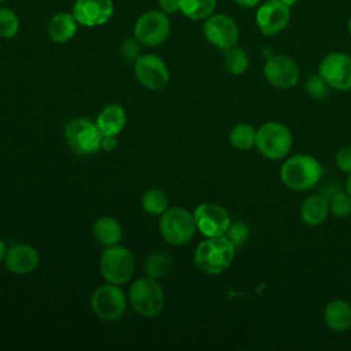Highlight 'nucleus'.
Wrapping results in <instances>:
<instances>
[{
    "label": "nucleus",
    "instance_id": "1",
    "mask_svg": "<svg viewBox=\"0 0 351 351\" xmlns=\"http://www.w3.org/2000/svg\"><path fill=\"white\" fill-rule=\"evenodd\" d=\"M236 247L226 236L207 237L195 251V263L206 274L225 271L234 259Z\"/></svg>",
    "mask_w": 351,
    "mask_h": 351
},
{
    "label": "nucleus",
    "instance_id": "2",
    "mask_svg": "<svg viewBox=\"0 0 351 351\" xmlns=\"http://www.w3.org/2000/svg\"><path fill=\"white\" fill-rule=\"evenodd\" d=\"M322 176L321 163L310 156L298 154L288 158L280 170L281 181L293 191H307L313 188Z\"/></svg>",
    "mask_w": 351,
    "mask_h": 351
},
{
    "label": "nucleus",
    "instance_id": "3",
    "mask_svg": "<svg viewBox=\"0 0 351 351\" xmlns=\"http://www.w3.org/2000/svg\"><path fill=\"white\" fill-rule=\"evenodd\" d=\"M129 302L138 315L154 318L163 310L165 293L158 280L147 276L136 280L130 285Z\"/></svg>",
    "mask_w": 351,
    "mask_h": 351
},
{
    "label": "nucleus",
    "instance_id": "4",
    "mask_svg": "<svg viewBox=\"0 0 351 351\" xmlns=\"http://www.w3.org/2000/svg\"><path fill=\"white\" fill-rule=\"evenodd\" d=\"M159 230L166 243L184 245L192 240L197 226L193 214L186 208L170 207L160 215Z\"/></svg>",
    "mask_w": 351,
    "mask_h": 351
},
{
    "label": "nucleus",
    "instance_id": "5",
    "mask_svg": "<svg viewBox=\"0 0 351 351\" xmlns=\"http://www.w3.org/2000/svg\"><path fill=\"white\" fill-rule=\"evenodd\" d=\"M99 266L107 282L122 285L128 282L134 273V258L129 250L115 244L106 247L100 256Z\"/></svg>",
    "mask_w": 351,
    "mask_h": 351
},
{
    "label": "nucleus",
    "instance_id": "6",
    "mask_svg": "<svg viewBox=\"0 0 351 351\" xmlns=\"http://www.w3.org/2000/svg\"><path fill=\"white\" fill-rule=\"evenodd\" d=\"M255 145L259 152L269 159H281L292 148V134L280 122H266L256 130Z\"/></svg>",
    "mask_w": 351,
    "mask_h": 351
},
{
    "label": "nucleus",
    "instance_id": "7",
    "mask_svg": "<svg viewBox=\"0 0 351 351\" xmlns=\"http://www.w3.org/2000/svg\"><path fill=\"white\" fill-rule=\"evenodd\" d=\"M64 137L69 148L77 155H92L101 149V133L96 123L77 118L66 125Z\"/></svg>",
    "mask_w": 351,
    "mask_h": 351
},
{
    "label": "nucleus",
    "instance_id": "8",
    "mask_svg": "<svg viewBox=\"0 0 351 351\" xmlns=\"http://www.w3.org/2000/svg\"><path fill=\"white\" fill-rule=\"evenodd\" d=\"M92 311L104 321H115L126 310L125 292L117 285L107 282L95 289L90 298Z\"/></svg>",
    "mask_w": 351,
    "mask_h": 351
},
{
    "label": "nucleus",
    "instance_id": "9",
    "mask_svg": "<svg viewBox=\"0 0 351 351\" xmlns=\"http://www.w3.org/2000/svg\"><path fill=\"white\" fill-rule=\"evenodd\" d=\"M318 74L333 89H351V56L343 52L326 55L319 63Z\"/></svg>",
    "mask_w": 351,
    "mask_h": 351
},
{
    "label": "nucleus",
    "instance_id": "10",
    "mask_svg": "<svg viewBox=\"0 0 351 351\" xmlns=\"http://www.w3.org/2000/svg\"><path fill=\"white\" fill-rule=\"evenodd\" d=\"M170 33L169 18L159 11L143 14L134 25V36L137 41L148 47L162 44Z\"/></svg>",
    "mask_w": 351,
    "mask_h": 351
},
{
    "label": "nucleus",
    "instance_id": "11",
    "mask_svg": "<svg viewBox=\"0 0 351 351\" xmlns=\"http://www.w3.org/2000/svg\"><path fill=\"white\" fill-rule=\"evenodd\" d=\"M197 230L207 237L225 236L230 226V217L228 211L215 203H202L193 213Z\"/></svg>",
    "mask_w": 351,
    "mask_h": 351
},
{
    "label": "nucleus",
    "instance_id": "12",
    "mask_svg": "<svg viewBox=\"0 0 351 351\" xmlns=\"http://www.w3.org/2000/svg\"><path fill=\"white\" fill-rule=\"evenodd\" d=\"M134 74L141 85L151 90H159L169 82L170 73L166 63L156 55L138 56L134 62Z\"/></svg>",
    "mask_w": 351,
    "mask_h": 351
},
{
    "label": "nucleus",
    "instance_id": "13",
    "mask_svg": "<svg viewBox=\"0 0 351 351\" xmlns=\"http://www.w3.org/2000/svg\"><path fill=\"white\" fill-rule=\"evenodd\" d=\"M263 74L269 84L278 89H289L299 80V67L293 59L277 53L269 56L263 66Z\"/></svg>",
    "mask_w": 351,
    "mask_h": 351
},
{
    "label": "nucleus",
    "instance_id": "14",
    "mask_svg": "<svg viewBox=\"0 0 351 351\" xmlns=\"http://www.w3.org/2000/svg\"><path fill=\"white\" fill-rule=\"evenodd\" d=\"M203 33L211 44L221 49L236 45L239 40V27L236 22L223 14L208 16L204 22Z\"/></svg>",
    "mask_w": 351,
    "mask_h": 351
},
{
    "label": "nucleus",
    "instance_id": "15",
    "mask_svg": "<svg viewBox=\"0 0 351 351\" xmlns=\"http://www.w3.org/2000/svg\"><path fill=\"white\" fill-rule=\"evenodd\" d=\"M289 7L280 0H269L256 11V26L266 34L273 36L284 30L289 22Z\"/></svg>",
    "mask_w": 351,
    "mask_h": 351
},
{
    "label": "nucleus",
    "instance_id": "16",
    "mask_svg": "<svg viewBox=\"0 0 351 351\" xmlns=\"http://www.w3.org/2000/svg\"><path fill=\"white\" fill-rule=\"evenodd\" d=\"M75 21L84 26L106 23L112 15L111 0H77L73 7Z\"/></svg>",
    "mask_w": 351,
    "mask_h": 351
},
{
    "label": "nucleus",
    "instance_id": "17",
    "mask_svg": "<svg viewBox=\"0 0 351 351\" xmlns=\"http://www.w3.org/2000/svg\"><path fill=\"white\" fill-rule=\"evenodd\" d=\"M40 262L37 250L29 244H15L7 250L4 265L10 273L27 274L32 273Z\"/></svg>",
    "mask_w": 351,
    "mask_h": 351
},
{
    "label": "nucleus",
    "instance_id": "18",
    "mask_svg": "<svg viewBox=\"0 0 351 351\" xmlns=\"http://www.w3.org/2000/svg\"><path fill=\"white\" fill-rule=\"evenodd\" d=\"M126 125V112L118 104L106 106L96 118V126L101 136H118Z\"/></svg>",
    "mask_w": 351,
    "mask_h": 351
},
{
    "label": "nucleus",
    "instance_id": "19",
    "mask_svg": "<svg viewBox=\"0 0 351 351\" xmlns=\"http://www.w3.org/2000/svg\"><path fill=\"white\" fill-rule=\"evenodd\" d=\"M324 319L333 332H346L351 326V306L344 300H332L325 307Z\"/></svg>",
    "mask_w": 351,
    "mask_h": 351
},
{
    "label": "nucleus",
    "instance_id": "20",
    "mask_svg": "<svg viewBox=\"0 0 351 351\" xmlns=\"http://www.w3.org/2000/svg\"><path fill=\"white\" fill-rule=\"evenodd\" d=\"M92 233L99 244L104 247L115 245L122 239V226L112 217H100L95 221Z\"/></svg>",
    "mask_w": 351,
    "mask_h": 351
},
{
    "label": "nucleus",
    "instance_id": "21",
    "mask_svg": "<svg viewBox=\"0 0 351 351\" xmlns=\"http://www.w3.org/2000/svg\"><path fill=\"white\" fill-rule=\"evenodd\" d=\"M329 214V202L326 197L313 195L307 197L300 207V217L304 223L315 226L321 225Z\"/></svg>",
    "mask_w": 351,
    "mask_h": 351
},
{
    "label": "nucleus",
    "instance_id": "22",
    "mask_svg": "<svg viewBox=\"0 0 351 351\" xmlns=\"http://www.w3.org/2000/svg\"><path fill=\"white\" fill-rule=\"evenodd\" d=\"M77 32V21L74 15L67 12L56 14L48 25V36L55 43H66L74 37Z\"/></svg>",
    "mask_w": 351,
    "mask_h": 351
},
{
    "label": "nucleus",
    "instance_id": "23",
    "mask_svg": "<svg viewBox=\"0 0 351 351\" xmlns=\"http://www.w3.org/2000/svg\"><path fill=\"white\" fill-rule=\"evenodd\" d=\"M180 10L193 21L207 19L215 10V0H180Z\"/></svg>",
    "mask_w": 351,
    "mask_h": 351
},
{
    "label": "nucleus",
    "instance_id": "24",
    "mask_svg": "<svg viewBox=\"0 0 351 351\" xmlns=\"http://www.w3.org/2000/svg\"><path fill=\"white\" fill-rule=\"evenodd\" d=\"M141 207L149 215H162L169 208V199L163 191L152 188L144 192Z\"/></svg>",
    "mask_w": 351,
    "mask_h": 351
},
{
    "label": "nucleus",
    "instance_id": "25",
    "mask_svg": "<svg viewBox=\"0 0 351 351\" xmlns=\"http://www.w3.org/2000/svg\"><path fill=\"white\" fill-rule=\"evenodd\" d=\"M171 269V258L165 252H152L144 265V270L148 277L155 280L163 278Z\"/></svg>",
    "mask_w": 351,
    "mask_h": 351
},
{
    "label": "nucleus",
    "instance_id": "26",
    "mask_svg": "<svg viewBox=\"0 0 351 351\" xmlns=\"http://www.w3.org/2000/svg\"><path fill=\"white\" fill-rule=\"evenodd\" d=\"M255 137H256V130L248 125V123H237L229 134L230 144L241 151L250 149L255 145Z\"/></svg>",
    "mask_w": 351,
    "mask_h": 351
},
{
    "label": "nucleus",
    "instance_id": "27",
    "mask_svg": "<svg viewBox=\"0 0 351 351\" xmlns=\"http://www.w3.org/2000/svg\"><path fill=\"white\" fill-rule=\"evenodd\" d=\"M223 51V60L226 70L233 75L243 74L248 67V56L243 48L230 47Z\"/></svg>",
    "mask_w": 351,
    "mask_h": 351
},
{
    "label": "nucleus",
    "instance_id": "28",
    "mask_svg": "<svg viewBox=\"0 0 351 351\" xmlns=\"http://www.w3.org/2000/svg\"><path fill=\"white\" fill-rule=\"evenodd\" d=\"M19 21L18 16L7 8L0 10V37L11 38L18 33Z\"/></svg>",
    "mask_w": 351,
    "mask_h": 351
},
{
    "label": "nucleus",
    "instance_id": "29",
    "mask_svg": "<svg viewBox=\"0 0 351 351\" xmlns=\"http://www.w3.org/2000/svg\"><path fill=\"white\" fill-rule=\"evenodd\" d=\"M329 210L337 218H346L351 214V196L347 192H339L332 196Z\"/></svg>",
    "mask_w": 351,
    "mask_h": 351
},
{
    "label": "nucleus",
    "instance_id": "30",
    "mask_svg": "<svg viewBox=\"0 0 351 351\" xmlns=\"http://www.w3.org/2000/svg\"><path fill=\"white\" fill-rule=\"evenodd\" d=\"M225 236L232 241V244L237 248L240 247L248 237H250V229L245 223L243 222H236L230 223L229 229L226 230Z\"/></svg>",
    "mask_w": 351,
    "mask_h": 351
},
{
    "label": "nucleus",
    "instance_id": "31",
    "mask_svg": "<svg viewBox=\"0 0 351 351\" xmlns=\"http://www.w3.org/2000/svg\"><path fill=\"white\" fill-rule=\"evenodd\" d=\"M329 85L325 82V80L319 75V74H315V75H311L306 84V89L307 92L315 97V99H324L328 96L329 93Z\"/></svg>",
    "mask_w": 351,
    "mask_h": 351
},
{
    "label": "nucleus",
    "instance_id": "32",
    "mask_svg": "<svg viewBox=\"0 0 351 351\" xmlns=\"http://www.w3.org/2000/svg\"><path fill=\"white\" fill-rule=\"evenodd\" d=\"M336 165L344 173H351V147H341L336 152Z\"/></svg>",
    "mask_w": 351,
    "mask_h": 351
},
{
    "label": "nucleus",
    "instance_id": "33",
    "mask_svg": "<svg viewBox=\"0 0 351 351\" xmlns=\"http://www.w3.org/2000/svg\"><path fill=\"white\" fill-rule=\"evenodd\" d=\"M138 52H140V48L137 45V41L133 40V38H128L123 41L122 44V53L123 56L128 59V60H137L138 58Z\"/></svg>",
    "mask_w": 351,
    "mask_h": 351
},
{
    "label": "nucleus",
    "instance_id": "34",
    "mask_svg": "<svg viewBox=\"0 0 351 351\" xmlns=\"http://www.w3.org/2000/svg\"><path fill=\"white\" fill-rule=\"evenodd\" d=\"M162 10L167 14H173L180 10V0H159Z\"/></svg>",
    "mask_w": 351,
    "mask_h": 351
},
{
    "label": "nucleus",
    "instance_id": "35",
    "mask_svg": "<svg viewBox=\"0 0 351 351\" xmlns=\"http://www.w3.org/2000/svg\"><path fill=\"white\" fill-rule=\"evenodd\" d=\"M118 145L117 136H103L101 137V149L104 151H112Z\"/></svg>",
    "mask_w": 351,
    "mask_h": 351
},
{
    "label": "nucleus",
    "instance_id": "36",
    "mask_svg": "<svg viewBox=\"0 0 351 351\" xmlns=\"http://www.w3.org/2000/svg\"><path fill=\"white\" fill-rule=\"evenodd\" d=\"M233 1H236L237 4H240V5H243V7H254V5H256L261 0H233Z\"/></svg>",
    "mask_w": 351,
    "mask_h": 351
},
{
    "label": "nucleus",
    "instance_id": "37",
    "mask_svg": "<svg viewBox=\"0 0 351 351\" xmlns=\"http://www.w3.org/2000/svg\"><path fill=\"white\" fill-rule=\"evenodd\" d=\"M5 244H4V241L0 239V263L1 262H4V256H5Z\"/></svg>",
    "mask_w": 351,
    "mask_h": 351
},
{
    "label": "nucleus",
    "instance_id": "38",
    "mask_svg": "<svg viewBox=\"0 0 351 351\" xmlns=\"http://www.w3.org/2000/svg\"><path fill=\"white\" fill-rule=\"evenodd\" d=\"M346 189H347V193L351 196V173H350V176H348V178H347V184H346Z\"/></svg>",
    "mask_w": 351,
    "mask_h": 351
},
{
    "label": "nucleus",
    "instance_id": "39",
    "mask_svg": "<svg viewBox=\"0 0 351 351\" xmlns=\"http://www.w3.org/2000/svg\"><path fill=\"white\" fill-rule=\"evenodd\" d=\"M280 1H281V3H284V4H285V5H288V7H289V5H292V4H295V3H296V1H298V0H280Z\"/></svg>",
    "mask_w": 351,
    "mask_h": 351
},
{
    "label": "nucleus",
    "instance_id": "40",
    "mask_svg": "<svg viewBox=\"0 0 351 351\" xmlns=\"http://www.w3.org/2000/svg\"><path fill=\"white\" fill-rule=\"evenodd\" d=\"M348 32H350V34H351V18H350V21H348Z\"/></svg>",
    "mask_w": 351,
    "mask_h": 351
},
{
    "label": "nucleus",
    "instance_id": "41",
    "mask_svg": "<svg viewBox=\"0 0 351 351\" xmlns=\"http://www.w3.org/2000/svg\"><path fill=\"white\" fill-rule=\"evenodd\" d=\"M0 1H4V0H0Z\"/></svg>",
    "mask_w": 351,
    "mask_h": 351
}]
</instances>
